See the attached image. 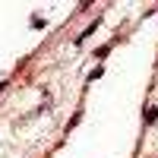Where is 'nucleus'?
<instances>
[{"mask_svg": "<svg viewBox=\"0 0 158 158\" xmlns=\"http://www.w3.org/2000/svg\"><path fill=\"white\" fill-rule=\"evenodd\" d=\"M142 120H146V123H155V120H158V108H146Z\"/></svg>", "mask_w": 158, "mask_h": 158, "instance_id": "f257e3e1", "label": "nucleus"}, {"mask_svg": "<svg viewBox=\"0 0 158 158\" xmlns=\"http://www.w3.org/2000/svg\"><path fill=\"white\" fill-rule=\"evenodd\" d=\"M101 73H104V67H95V70L89 73V82H95V79H101Z\"/></svg>", "mask_w": 158, "mask_h": 158, "instance_id": "f03ea898", "label": "nucleus"}]
</instances>
